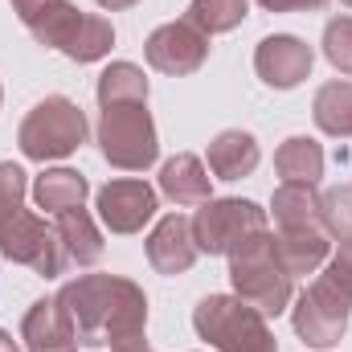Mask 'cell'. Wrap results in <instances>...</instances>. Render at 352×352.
<instances>
[{"label": "cell", "mask_w": 352, "mask_h": 352, "mask_svg": "<svg viewBox=\"0 0 352 352\" xmlns=\"http://www.w3.org/2000/svg\"><path fill=\"white\" fill-rule=\"evenodd\" d=\"M102 8H111V12H119V8H131V4H140V0H98Z\"/></svg>", "instance_id": "4dcf8cb0"}, {"label": "cell", "mask_w": 352, "mask_h": 352, "mask_svg": "<svg viewBox=\"0 0 352 352\" xmlns=\"http://www.w3.org/2000/svg\"><path fill=\"white\" fill-rule=\"evenodd\" d=\"M144 54H148V66H152V70L173 74V78H184V74H197V70L205 66V58H209V37H205L197 25H188V21H168V25H160V29L148 37Z\"/></svg>", "instance_id": "30bf717a"}, {"label": "cell", "mask_w": 352, "mask_h": 352, "mask_svg": "<svg viewBox=\"0 0 352 352\" xmlns=\"http://www.w3.org/2000/svg\"><path fill=\"white\" fill-rule=\"evenodd\" d=\"M21 340L29 344V352H70L74 349V324L62 311L58 295L54 299H37L25 320H21Z\"/></svg>", "instance_id": "5bb4252c"}, {"label": "cell", "mask_w": 352, "mask_h": 352, "mask_svg": "<svg viewBox=\"0 0 352 352\" xmlns=\"http://www.w3.org/2000/svg\"><path fill=\"white\" fill-rule=\"evenodd\" d=\"M98 217L111 234H140L156 217V188L144 180H111L98 192Z\"/></svg>", "instance_id": "8fae6325"}, {"label": "cell", "mask_w": 352, "mask_h": 352, "mask_svg": "<svg viewBox=\"0 0 352 352\" xmlns=\"http://www.w3.org/2000/svg\"><path fill=\"white\" fill-rule=\"evenodd\" d=\"M274 168L287 184H316L324 176V148L307 135H291L274 152Z\"/></svg>", "instance_id": "d6986e66"}, {"label": "cell", "mask_w": 352, "mask_h": 352, "mask_svg": "<svg viewBox=\"0 0 352 352\" xmlns=\"http://www.w3.org/2000/svg\"><path fill=\"white\" fill-rule=\"evenodd\" d=\"M324 58L352 78V16H336L324 29Z\"/></svg>", "instance_id": "484cf974"}, {"label": "cell", "mask_w": 352, "mask_h": 352, "mask_svg": "<svg viewBox=\"0 0 352 352\" xmlns=\"http://www.w3.org/2000/svg\"><path fill=\"white\" fill-rule=\"evenodd\" d=\"M87 176L74 173V168H50V173L37 176L33 184V201L50 213H66V209H78L87 201Z\"/></svg>", "instance_id": "ffe728a7"}, {"label": "cell", "mask_w": 352, "mask_h": 352, "mask_svg": "<svg viewBox=\"0 0 352 352\" xmlns=\"http://www.w3.org/2000/svg\"><path fill=\"white\" fill-rule=\"evenodd\" d=\"M16 209H25V173L4 160V164H0V226H4Z\"/></svg>", "instance_id": "4316f807"}, {"label": "cell", "mask_w": 352, "mask_h": 352, "mask_svg": "<svg viewBox=\"0 0 352 352\" xmlns=\"http://www.w3.org/2000/svg\"><path fill=\"white\" fill-rule=\"evenodd\" d=\"M266 12H316L324 8L328 0H258Z\"/></svg>", "instance_id": "f1b7e54d"}, {"label": "cell", "mask_w": 352, "mask_h": 352, "mask_svg": "<svg viewBox=\"0 0 352 352\" xmlns=\"http://www.w3.org/2000/svg\"><path fill=\"white\" fill-rule=\"evenodd\" d=\"M230 283L234 295L258 307L263 316H278L291 303V274L274 258V234L258 230L230 254Z\"/></svg>", "instance_id": "3957f363"}, {"label": "cell", "mask_w": 352, "mask_h": 352, "mask_svg": "<svg viewBox=\"0 0 352 352\" xmlns=\"http://www.w3.org/2000/svg\"><path fill=\"white\" fill-rule=\"evenodd\" d=\"M197 254L201 250H197V238H192V221L180 217V213H168L148 238V263L160 274H184L197 263Z\"/></svg>", "instance_id": "4fadbf2b"}, {"label": "cell", "mask_w": 352, "mask_h": 352, "mask_svg": "<svg viewBox=\"0 0 352 352\" xmlns=\"http://www.w3.org/2000/svg\"><path fill=\"white\" fill-rule=\"evenodd\" d=\"M320 226L324 234L352 242V184H336L320 197Z\"/></svg>", "instance_id": "d4e9b609"}, {"label": "cell", "mask_w": 352, "mask_h": 352, "mask_svg": "<svg viewBox=\"0 0 352 352\" xmlns=\"http://www.w3.org/2000/svg\"><path fill=\"white\" fill-rule=\"evenodd\" d=\"M274 221L283 230H299V226H320V192L316 184H278L270 197Z\"/></svg>", "instance_id": "44dd1931"}, {"label": "cell", "mask_w": 352, "mask_h": 352, "mask_svg": "<svg viewBox=\"0 0 352 352\" xmlns=\"http://www.w3.org/2000/svg\"><path fill=\"white\" fill-rule=\"evenodd\" d=\"M258 230H266V213L254 201H238V197H226V201L209 197L192 217V238H197V250L205 254H234Z\"/></svg>", "instance_id": "52a82bcc"}, {"label": "cell", "mask_w": 352, "mask_h": 352, "mask_svg": "<svg viewBox=\"0 0 352 352\" xmlns=\"http://www.w3.org/2000/svg\"><path fill=\"white\" fill-rule=\"evenodd\" d=\"M192 328L217 352H278L266 316L238 295H205L192 311Z\"/></svg>", "instance_id": "7a4b0ae2"}, {"label": "cell", "mask_w": 352, "mask_h": 352, "mask_svg": "<svg viewBox=\"0 0 352 352\" xmlns=\"http://www.w3.org/2000/svg\"><path fill=\"white\" fill-rule=\"evenodd\" d=\"M0 254L4 258H12V263L29 266V270H37V274H45V278H54V274H62L66 270V250H62V238H58V230H50L37 213H29V209H16L4 226H0Z\"/></svg>", "instance_id": "ba28073f"}, {"label": "cell", "mask_w": 352, "mask_h": 352, "mask_svg": "<svg viewBox=\"0 0 352 352\" xmlns=\"http://www.w3.org/2000/svg\"><path fill=\"white\" fill-rule=\"evenodd\" d=\"M58 238H62V250H66V258L78 266H94L102 258V234H98V226L90 221V213L78 205V209H66V213H58Z\"/></svg>", "instance_id": "ac0fdd59"}, {"label": "cell", "mask_w": 352, "mask_h": 352, "mask_svg": "<svg viewBox=\"0 0 352 352\" xmlns=\"http://www.w3.org/2000/svg\"><path fill=\"white\" fill-rule=\"evenodd\" d=\"M349 316H352V299H344L328 278H316L291 311L295 336L311 349H332L340 344V336L349 332Z\"/></svg>", "instance_id": "9c48e42d"}, {"label": "cell", "mask_w": 352, "mask_h": 352, "mask_svg": "<svg viewBox=\"0 0 352 352\" xmlns=\"http://www.w3.org/2000/svg\"><path fill=\"white\" fill-rule=\"evenodd\" d=\"M82 140H87V115L78 111V102H70V98H62V94L41 98V102L25 115V123H21V131H16L21 152H25L29 160H37V164L62 160V156L78 152Z\"/></svg>", "instance_id": "5b68a950"}, {"label": "cell", "mask_w": 352, "mask_h": 352, "mask_svg": "<svg viewBox=\"0 0 352 352\" xmlns=\"http://www.w3.org/2000/svg\"><path fill=\"white\" fill-rule=\"evenodd\" d=\"M70 352H74V349H70Z\"/></svg>", "instance_id": "e575fe53"}, {"label": "cell", "mask_w": 352, "mask_h": 352, "mask_svg": "<svg viewBox=\"0 0 352 352\" xmlns=\"http://www.w3.org/2000/svg\"><path fill=\"white\" fill-rule=\"evenodd\" d=\"M328 234L320 226H299V230H283L274 234V258L278 266L295 278V274H316L328 263Z\"/></svg>", "instance_id": "9a60e30c"}, {"label": "cell", "mask_w": 352, "mask_h": 352, "mask_svg": "<svg viewBox=\"0 0 352 352\" xmlns=\"http://www.w3.org/2000/svg\"><path fill=\"white\" fill-rule=\"evenodd\" d=\"M111 352H152V349H144V340H140V344H123V349H111Z\"/></svg>", "instance_id": "d6a6232c"}, {"label": "cell", "mask_w": 352, "mask_h": 352, "mask_svg": "<svg viewBox=\"0 0 352 352\" xmlns=\"http://www.w3.org/2000/svg\"><path fill=\"white\" fill-rule=\"evenodd\" d=\"M324 278H328L344 299H352V242H340V250L332 254V263H328V270H324Z\"/></svg>", "instance_id": "83f0119b"}, {"label": "cell", "mask_w": 352, "mask_h": 352, "mask_svg": "<svg viewBox=\"0 0 352 352\" xmlns=\"http://www.w3.org/2000/svg\"><path fill=\"white\" fill-rule=\"evenodd\" d=\"M98 152L107 164L123 173H144L160 156L156 123L148 115V102H127V107H107L98 119Z\"/></svg>", "instance_id": "8992f818"}, {"label": "cell", "mask_w": 352, "mask_h": 352, "mask_svg": "<svg viewBox=\"0 0 352 352\" xmlns=\"http://www.w3.org/2000/svg\"><path fill=\"white\" fill-rule=\"evenodd\" d=\"M246 8H250V0H192L184 21L197 25L205 37H213V33L238 29V25L246 21Z\"/></svg>", "instance_id": "cb8c5ba5"}, {"label": "cell", "mask_w": 352, "mask_h": 352, "mask_svg": "<svg viewBox=\"0 0 352 352\" xmlns=\"http://www.w3.org/2000/svg\"><path fill=\"white\" fill-rule=\"evenodd\" d=\"M311 62H316L311 45L299 41V37H291V33L263 37L258 50H254V70H258V78H263L266 87H274V90L299 87L311 74Z\"/></svg>", "instance_id": "7c38bea8"}, {"label": "cell", "mask_w": 352, "mask_h": 352, "mask_svg": "<svg viewBox=\"0 0 352 352\" xmlns=\"http://www.w3.org/2000/svg\"><path fill=\"white\" fill-rule=\"evenodd\" d=\"M344 4H352V0H344Z\"/></svg>", "instance_id": "836d02e7"}, {"label": "cell", "mask_w": 352, "mask_h": 352, "mask_svg": "<svg viewBox=\"0 0 352 352\" xmlns=\"http://www.w3.org/2000/svg\"><path fill=\"white\" fill-rule=\"evenodd\" d=\"M127 102H148V78L131 62H111L98 74V107H127Z\"/></svg>", "instance_id": "603a6c76"}, {"label": "cell", "mask_w": 352, "mask_h": 352, "mask_svg": "<svg viewBox=\"0 0 352 352\" xmlns=\"http://www.w3.org/2000/svg\"><path fill=\"white\" fill-rule=\"evenodd\" d=\"M258 160H263V152L250 131H221L209 144V173L217 180H242L258 168Z\"/></svg>", "instance_id": "2e32d148"}, {"label": "cell", "mask_w": 352, "mask_h": 352, "mask_svg": "<svg viewBox=\"0 0 352 352\" xmlns=\"http://www.w3.org/2000/svg\"><path fill=\"white\" fill-rule=\"evenodd\" d=\"M25 29H29L41 45L66 54L70 62H98V58H107L111 45H115V29H111V21L74 8L70 0L50 4V8H45L41 16H33Z\"/></svg>", "instance_id": "277c9868"}, {"label": "cell", "mask_w": 352, "mask_h": 352, "mask_svg": "<svg viewBox=\"0 0 352 352\" xmlns=\"http://www.w3.org/2000/svg\"><path fill=\"white\" fill-rule=\"evenodd\" d=\"M62 311L74 324V336L87 349H123L140 344L148 328V299L131 278L119 274H82L58 291Z\"/></svg>", "instance_id": "6da1fadb"}, {"label": "cell", "mask_w": 352, "mask_h": 352, "mask_svg": "<svg viewBox=\"0 0 352 352\" xmlns=\"http://www.w3.org/2000/svg\"><path fill=\"white\" fill-rule=\"evenodd\" d=\"M160 192L173 205H205L209 201V173L197 156L180 152L160 168Z\"/></svg>", "instance_id": "e0dca14e"}, {"label": "cell", "mask_w": 352, "mask_h": 352, "mask_svg": "<svg viewBox=\"0 0 352 352\" xmlns=\"http://www.w3.org/2000/svg\"><path fill=\"white\" fill-rule=\"evenodd\" d=\"M311 115H316V127L324 135L349 140L352 135V82H328V87H320L316 90V102H311Z\"/></svg>", "instance_id": "7402d4cb"}, {"label": "cell", "mask_w": 352, "mask_h": 352, "mask_svg": "<svg viewBox=\"0 0 352 352\" xmlns=\"http://www.w3.org/2000/svg\"><path fill=\"white\" fill-rule=\"evenodd\" d=\"M50 4H58V0H12V8H16V16H21L25 25H29L33 16H41Z\"/></svg>", "instance_id": "f546056e"}, {"label": "cell", "mask_w": 352, "mask_h": 352, "mask_svg": "<svg viewBox=\"0 0 352 352\" xmlns=\"http://www.w3.org/2000/svg\"><path fill=\"white\" fill-rule=\"evenodd\" d=\"M0 352H16V340L8 332H0Z\"/></svg>", "instance_id": "1f68e13d"}]
</instances>
